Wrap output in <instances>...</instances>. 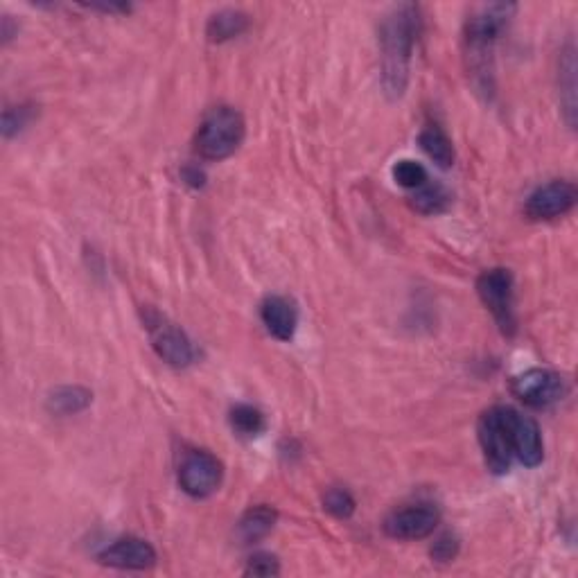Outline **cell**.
I'll list each match as a JSON object with an SVG mask.
<instances>
[{"label": "cell", "mask_w": 578, "mask_h": 578, "mask_svg": "<svg viewBox=\"0 0 578 578\" xmlns=\"http://www.w3.org/2000/svg\"><path fill=\"white\" fill-rule=\"evenodd\" d=\"M418 143L420 147H423V152L436 165H439V168H452L454 159H457V154H454V145L450 136L445 134L436 122H429V125H425V129L420 131V136H418Z\"/></svg>", "instance_id": "obj_16"}, {"label": "cell", "mask_w": 578, "mask_h": 578, "mask_svg": "<svg viewBox=\"0 0 578 578\" xmlns=\"http://www.w3.org/2000/svg\"><path fill=\"white\" fill-rule=\"evenodd\" d=\"M229 420L235 432H238L240 436H247V439H253V436H260L262 432H265V416H262L260 411L251 405L233 407Z\"/></svg>", "instance_id": "obj_20"}, {"label": "cell", "mask_w": 578, "mask_h": 578, "mask_svg": "<svg viewBox=\"0 0 578 578\" xmlns=\"http://www.w3.org/2000/svg\"><path fill=\"white\" fill-rule=\"evenodd\" d=\"M477 294L486 310L493 314L499 330L504 335H515L518 319H515V289L513 274L509 269H488L477 278Z\"/></svg>", "instance_id": "obj_4"}, {"label": "cell", "mask_w": 578, "mask_h": 578, "mask_svg": "<svg viewBox=\"0 0 578 578\" xmlns=\"http://www.w3.org/2000/svg\"><path fill=\"white\" fill-rule=\"evenodd\" d=\"M183 177H186V181L190 183V186H195V188H199V186H204V172H201L199 168H186L183 170Z\"/></svg>", "instance_id": "obj_26"}, {"label": "cell", "mask_w": 578, "mask_h": 578, "mask_svg": "<svg viewBox=\"0 0 578 578\" xmlns=\"http://www.w3.org/2000/svg\"><path fill=\"white\" fill-rule=\"evenodd\" d=\"M452 204V195L441 183H425L418 190L411 192V206L423 215H441Z\"/></svg>", "instance_id": "obj_19"}, {"label": "cell", "mask_w": 578, "mask_h": 578, "mask_svg": "<svg viewBox=\"0 0 578 578\" xmlns=\"http://www.w3.org/2000/svg\"><path fill=\"white\" fill-rule=\"evenodd\" d=\"M260 319L271 337L289 341L294 337L296 326H299V310L285 296H267L260 305Z\"/></svg>", "instance_id": "obj_13"}, {"label": "cell", "mask_w": 578, "mask_h": 578, "mask_svg": "<svg viewBox=\"0 0 578 578\" xmlns=\"http://www.w3.org/2000/svg\"><path fill=\"white\" fill-rule=\"evenodd\" d=\"M247 127L240 111L233 107H215L199 125L195 147L206 161H224L240 150Z\"/></svg>", "instance_id": "obj_3"}, {"label": "cell", "mask_w": 578, "mask_h": 578, "mask_svg": "<svg viewBox=\"0 0 578 578\" xmlns=\"http://www.w3.org/2000/svg\"><path fill=\"white\" fill-rule=\"evenodd\" d=\"M323 509L339 520H346L355 513V499L344 488H330L323 497Z\"/></svg>", "instance_id": "obj_22"}, {"label": "cell", "mask_w": 578, "mask_h": 578, "mask_svg": "<svg viewBox=\"0 0 578 578\" xmlns=\"http://www.w3.org/2000/svg\"><path fill=\"white\" fill-rule=\"evenodd\" d=\"M477 436H479V445H481V452H484L488 470L495 472V475H504V472H509L513 463V452L509 445V436H506V429L502 423V416H499V407L488 409L479 416Z\"/></svg>", "instance_id": "obj_9"}, {"label": "cell", "mask_w": 578, "mask_h": 578, "mask_svg": "<svg viewBox=\"0 0 578 578\" xmlns=\"http://www.w3.org/2000/svg\"><path fill=\"white\" fill-rule=\"evenodd\" d=\"M499 416H502L506 436H509L513 459L522 461L529 468L540 466L545 459V445H542V434L536 420L513 407H499Z\"/></svg>", "instance_id": "obj_5"}, {"label": "cell", "mask_w": 578, "mask_h": 578, "mask_svg": "<svg viewBox=\"0 0 578 578\" xmlns=\"http://www.w3.org/2000/svg\"><path fill=\"white\" fill-rule=\"evenodd\" d=\"M247 28H249L247 14H242L238 10H222L210 16L206 25V34L213 43H224V41L240 37V34Z\"/></svg>", "instance_id": "obj_17"}, {"label": "cell", "mask_w": 578, "mask_h": 578, "mask_svg": "<svg viewBox=\"0 0 578 578\" xmlns=\"http://www.w3.org/2000/svg\"><path fill=\"white\" fill-rule=\"evenodd\" d=\"M278 513L271 509V506H253L247 513L242 515V520L238 522V538L242 545H253V542H260L262 538H267L271 529L276 527Z\"/></svg>", "instance_id": "obj_14"}, {"label": "cell", "mask_w": 578, "mask_h": 578, "mask_svg": "<svg viewBox=\"0 0 578 578\" xmlns=\"http://www.w3.org/2000/svg\"><path fill=\"white\" fill-rule=\"evenodd\" d=\"M93 393L84 387H61L55 393H50L48 409L57 416H73L80 414L91 405Z\"/></svg>", "instance_id": "obj_18"}, {"label": "cell", "mask_w": 578, "mask_h": 578, "mask_svg": "<svg viewBox=\"0 0 578 578\" xmlns=\"http://www.w3.org/2000/svg\"><path fill=\"white\" fill-rule=\"evenodd\" d=\"M560 104H563L567 125H576V50L572 43L560 55Z\"/></svg>", "instance_id": "obj_15"}, {"label": "cell", "mask_w": 578, "mask_h": 578, "mask_svg": "<svg viewBox=\"0 0 578 578\" xmlns=\"http://www.w3.org/2000/svg\"><path fill=\"white\" fill-rule=\"evenodd\" d=\"M457 551H459L457 538H454L452 533H445V536H441L434 542L432 558L436 560V563H450V560L457 558Z\"/></svg>", "instance_id": "obj_25"}, {"label": "cell", "mask_w": 578, "mask_h": 578, "mask_svg": "<svg viewBox=\"0 0 578 578\" xmlns=\"http://www.w3.org/2000/svg\"><path fill=\"white\" fill-rule=\"evenodd\" d=\"M576 204V186L569 181H551L547 186L533 190L527 204H524V215L533 222H549L556 217L567 215Z\"/></svg>", "instance_id": "obj_11"}, {"label": "cell", "mask_w": 578, "mask_h": 578, "mask_svg": "<svg viewBox=\"0 0 578 578\" xmlns=\"http://www.w3.org/2000/svg\"><path fill=\"white\" fill-rule=\"evenodd\" d=\"M98 560L107 567L116 569H131V572H143L156 565V549L143 538H120L100 551Z\"/></svg>", "instance_id": "obj_12"}, {"label": "cell", "mask_w": 578, "mask_h": 578, "mask_svg": "<svg viewBox=\"0 0 578 578\" xmlns=\"http://www.w3.org/2000/svg\"><path fill=\"white\" fill-rule=\"evenodd\" d=\"M145 323L147 330H150L156 355H159L163 362L177 366V369H183V366H190L195 362V348H192L186 332L179 330L174 323L165 321L161 314L156 312H152L150 317L145 319Z\"/></svg>", "instance_id": "obj_10"}, {"label": "cell", "mask_w": 578, "mask_h": 578, "mask_svg": "<svg viewBox=\"0 0 578 578\" xmlns=\"http://www.w3.org/2000/svg\"><path fill=\"white\" fill-rule=\"evenodd\" d=\"M513 396L527 407L547 409L565 400L569 384L563 375L549 369H529L513 380Z\"/></svg>", "instance_id": "obj_6"}, {"label": "cell", "mask_w": 578, "mask_h": 578, "mask_svg": "<svg viewBox=\"0 0 578 578\" xmlns=\"http://www.w3.org/2000/svg\"><path fill=\"white\" fill-rule=\"evenodd\" d=\"M420 34V12L416 5H398L382 21V86L389 100H400L409 84L411 55Z\"/></svg>", "instance_id": "obj_1"}, {"label": "cell", "mask_w": 578, "mask_h": 578, "mask_svg": "<svg viewBox=\"0 0 578 578\" xmlns=\"http://www.w3.org/2000/svg\"><path fill=\"white\" fill-rule=\"evenodd\" d=\"M278 572V558L271 554H253L247 560V567H244V574L247 576H276Z\"/></svg>", "instance_id": "obj_24"}, {"label": "cell", "mask_w": 578, "mask_h": 578, "mask_svg": "<svg viewBox=\"0 0 578 578\" xmlns=\"http://www.w3.org/2000/svg\"><path fill=\"white\" fill-rule=\"evenodd\" d=\"M441 522V513L434 504H411L387 515L382 529L393 540H423L432 536Z\"/></svg>", "instance_id": "obj_8"}, {"label": "cell", "mask_w": 578, "mask_h": 578, "mask_svg": "<svg viewBox=\"0 0 578 578\" xmlns=\"http://www.w3.org/2000/svg\"><path fill=\"white\" fill-rule=\"evenodd\" d=\"M222 461L206 450H192L179 466V486L195 499H206L222 486Z\"/></svg>", "instance_id": "obj_7"}, {"label": "cell", "mask_w": 578, "mask_h": 578, "mask_svg": "<svg viewBox=\"0 0 578 578\" xmlns=\"http://www.w3.org/2000/svg\"><path fill=\"white\" fill-rule=\"evenodd\" d=\"M391 172H393V181L407 190H418L429 181L427 170L423 168V165L416 161H409V159L398 161L396 165H393Z\"/></svg>", "instance_id": "obj_21"}, {"label": "cell", "mask_w": 578, "mask_h": 578, "mask_svg": "<svg viewBox=\"0 0 578 578\" xmlns=\"http://www.w3.org/2000/svg\"><path fill=\"white\" fill-rule=\"evenodd\" d=\"M518 12L513 3L481 5L466 21L468 70L479 91H493V50L506 25Z\"/></svg>", "instance_id": "obj_2"}, {"label": "cell", "mask_w": 578, "mask_h": 578, "mask_svg": "<svg viewBox=\"0 0 578 578\" xmlns=\"http://www.w3.org/2000/svg\"><path fill=\"white\" fill-rule=\"evenodd\" d=\"M32 116H34V111H32L30 104H21V107L5 109V113H3V136L12 138L14 134H19V131L32 120Z\"/></svg>", "instance_id": "obj_23"}]
</instances>
